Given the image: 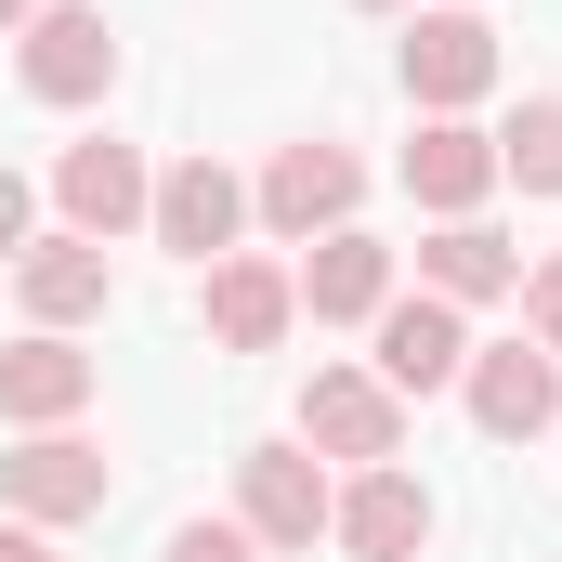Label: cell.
Masks as SVG:
<instances>
[{
  "instance_id": "1",
  "label": "cell",
  "mask_w": 562,
  "mask_h": 562,
  "mask_svg": "<svg viewBox=\"0 0 562 562\" xmlns=\"http://www.w3.org/2000/svg\"><path fill=\"white\" fill-rule=\"evenodd\" d=\"M13 66H26V92H40V105H92V92L119 79V40H105V13H92V0H40V13L13 26Z\"/></svg>"
},
{
  "instance_id": "2",
  "label": "cell",
  "mask_w": 562,
  "mask_h": 562,
  "mask_svg": "<svg viewBox=\"0 0 562 562\" xmlns=\"http://www.w3.org/2000/svg\"><path fill=\"white\" fill-rule=\"evenodd\" d=\"M105 497H119V471H105L79 431H26V445L0 458V510H13V524H92Z\"/></svg>"
},
{
  "instance_id": "3",
  "label": "cell",
  "mask_w": 562,
  "mask_h": 562,
  "mask_svg": "<svg viewBox=\"0 0 562 562\" xmlns=\"http://www.w3.org/2000/svg\"><path fill=\"white\" fill-rule=\"evenodd\" d=\"M301 431H314L327 458L380 471V458L406 445V393H393L380 367H314V380H301Z\"/></svg>"
},
{
  "instance_id": "4",
  "label": "cell",
  "mask_w": 562,
  "mask_h": 562,
  "mask_svg": "<svg viewBox=\"0 0 562 562\" xmlns=\"http://www.w3.org/2000/svg\"><path fill=\"white\" fill-rule=\"evenodd\" d=\"M353 196H367L353 144H276V170L249 183V210H262L276 236H340V223H353Z\"/></svg>"
},
{
  "instance_id": "5",
  "label": "cell",
  "mask_w": 562,
  "mask_h": 562,
  "mask_svg": "<svg viewBox=\"0 0 562 562\" xmlns=\"http://www.w3.org/2000/svg\"><path fill=\"white\" fill-rule=\"evenodd\" d=\"M327 510H340V497H327V471H314L301 445H249V458H236V524H249L262 550H314Z\"/></svg>"
},
{
  "instance_id": "6",
  "label": "cell",
  "mask_w": 562,
  "mask_h": 562,
  "mask_svg": "<svg viewBox=\"0 0 562 562\" xmlns=\"http://www.w3.org/2000/svg\"><path fill=\"white\" fill-rule=\"evenodd\" d=\"M53 196H66V236H92V249H105V236H132L144 210H157V170H144L132 144H66V157H53Z\"/></svg>"
},
{
  "instance_id": "7",
  "label": "cell",
  "mask_w": 562,
  "mask_h": 562,
  "mask_svg": "<svg viewBox=\"0 0 562 562\" xmlns=\"http://www.w3.org/2000/svg\"><path fill=\"white\" fill-rule=\"evenodd\" d=\"M236 223H249V183H236L223 157H183V170H157V210H144V236H157V249H183V262H223V249H236Z\"/></svg>"
},
{
  "instance_id": "8",
  "label": "cell",
  "mask_w": 562,
  "mask_h": 562,
  "mask_svg": "<svg viewBox=\"0 0 562 562\" xmlns=\"http://www.w3.org/2000/svg\"><path fill=\"white\" fill-rule=\"evenodd\" d=\"M406 92H419L431 119H458V105H484L497 92V26L484 13H419V40H406Z\"/></svg>"
},
{
  "instance_id": "9",
  "label": "cell",
  "mask_w": 562,
  "mask_h": 562,
  "mask_svg": "<svg viewBox=\"0 0 562 562\" xmlns=\"http://www.w3.org/2000/svg\"><path fill=\"white\" fill-rule=\"evenodd\" d=\"M458 393H471V419L497 431V445H524V431L562 419V367L537 353V340H484V353L458 367Z\"/></svg>"
},
{
  "instance_id": "10",
  "label": "cell",
  "mask_w": 562,
  "mask_h": 562,
  "mask_svg": "<svg viewBox=\"0 0 562 562\" xmlns=\"http://www.w3.org/2000/svg\"><path fill=\"white\" fill-rule=\"evenodd\" d=\"M288 327H301V276L262 262V249H223L210 262V340L223 353H276Z\"/></svg>"
},
{
  "instance_id": "11",
  "label": "cell",
  "mask_w": 562,
  "mask_h": 562,
  "mask_svg": "<svg viewBox=\"0 0 562 562\" xmlns=\"http://www.w3.org/2000/svg\"><path fill=\"white\" fill-rule=\"evenodd\" d=\"M79 406H92V353H79L66 327H40V340L0 353V419L13 431H66Z\"/></svg>"
},
{
  "instance_id": "12",
  "label": "cell",
  "mask_w": 562,
  "mask_h": 562,
  "mask_svg": "<svg viewBox=\"0 0 562 562\" xmlns=\"http://www.w3.org/2000/svg\"><path fill=\"white\" fill-rule=\"evenodd\" d=\"M327 537H340L353 562H406V550L431 537V484H406L393 458H380V471H353V484H340V510H327Z\"/></svg>"
},
{
  "instance_id": "13",
  "label": "cell",
  "mask_w": 562,
  "mask_h": 562,
  "mask_svg": "<svg viewBox=\"0 0 562 562\" xmlns=\"http://www.w3.org/2000/svg\"><path fill=\"white\" fill-rule=\"evenodd\" d=\"M406 196L445 210V223H471V210L497 196V132H471V119H419V144H406Z\"/></svg>"
},
{
  "instance_id": "14",
  "label": "cell",
  "mask_w": 562,
  "mask_h": 562,
  "mask_svg": "<svg viewBox=\"0 0 562 562\" xmlns=\"http://www.w3.org/2000/svg\"><path fill=\"white\" fill-rule=\"evenodd\" d=\"M458 367H471V327H458V301H380V380H393V393H445V380H458Z\"/></svg>"
},
{
  "instance_id": "15",
  "label": "cell",
  "mask_w": 562,
  "mask_h": 562,
  "mask_svg": "<svg viewBox=\"0 0 562 562\" xmlns=\"http://www.w3.org/2000/svg\"><path fill=\"white\" fill-rule=\"evenodd\" d=\"M301 301H314V327H380V301H393V249L380 236H314V262H301Z\"/></svg>"
},
{
  "instance_id": "16",
  "label": "cell",
  "mask_w": 562,
  "mask_h": 562,
  "mask_svg": "<svg viewBox=\"0 0 562 562\" xmlns=\"http://www.w3.org/2000/svg\"><path fill=\"white\" fill-rule=\"evenodd\" d=\"M13 288H26V314H40V327H92V314L119 301V276H105V249H92V236H26Z\"/></svg>"
},
{
  "instance_id": "17",
  "label": "cell",
  "mask_w": 562,
  "mask_h": 562,
  "mask_svg": "<svg viewBox=\"0 0 562 562\" xmlns=\"http://www.w3.org/2000/svg\"><path fill=\"white\" fill-rule=\"evenodd\" d=\"M419 288L458 301V314H471V301H510V288H524V249L484 236V223H431V236H419Z\"/></svg>"
},
{
  "instance_id": "18",
  "label": "cell",
  "mask_w": 562,
  "mask_h": 562,
  "mask_svg": "<svg viewBox=\"0 0 562 562\" xmlns=\"http://www.w3.org/2000/svg\"><path fill=\"white\" fill-rule=\"evenodd\" d=\"M497 183H524V196H562V92H537V105L497 132Z\"/></svg>"
},
{
  "instance_id": "19",
  "label": "cell",
  "mask_w": 562,
  "mask_h": 562,
  "mask_svg": "<svg viewBox=\"0 0 562 562\" xmlns=\"http://www.w3.org/2000/svg\"><path fill=\"white\" fill-rule=\"evenodd\" d=\"M524 340H537V353H562V249L524 276Z\"/></svg>"
},
{
  "instance_id": "20",
  "label": "cell",
  "mask_w": 562,
  "mask_h": 562,
  "mask_svg": "<svg viewBox=\"0 0 562 562\" xmlns=\"http://www.w3.org/2000/svg\"><path fill=\"white\" fill-rule=\"evenodd\" d=\"M170 562H262V537H249V524H183Z\"/></svg>"
},
{
  "instance_id": "21",
  "label": "cell",
  "mask_w": 562,
  "mask_h": 562,
  "mask_svg": "<svg viewBox=\"0 0 562 562\" xmlns=\"http://www.w3.org/2000/svg\"><path fill=\"white\" fill-rule=\"evenodd\" d=\"M0 262H26V170H0Z\"/></svg>"
},
{
  "instance_id": "22",
  "label": "cell",
  "mask_w": 562,
  "mask_h": 562,
  "mask_svg": "<svg viewBox=\"0 0 562 562\" xmlns=\"http://www.w3.org/2000/svg\"><path fill=\"white\" fill-rule=\"evenodd\" d=\"M0 562H53V537L40 524H0Z\"/></svg>"
},
{
  "instance_id": "23",
  "label": "cell",
  "mask_w": 562,
  "mask_h": 562,
  "mask_svg": "<svg viewBox=\"0 0 562 562\" xmlns=\"http://www.w3.org/2000/svg\"><path fill=\"white\" fill-rule=\"evenodd\" d=\"M26 13H40V0H0V40H13V26H26Z\"/></svg>"
},
{
  "instance_id": "24",
  "label": "cell",
  "mask_w": 562,
  "mask_h": 562,
  "mask_svg": "<svg viewBox=\"0 0 562 562\" xmlns=\"http://www.w3.org/2000/svg\"><path fill=\"white\" fill-rule=\"evenodd\" d=\"M367 13H406V0H367Z\"/></svg>"
},
{
  "instance_id": "25",
  "label": "cell",
  "mask_w": 562,
  "mask_h": 562,
  "mask_svg": "<svg viewBox=\"0 0 562 562\" xmlns=\"http://www.w3.org/2000/svg\"><path fill=\"white\" fill-rule=\"evenodd\" d=\"M458 13H471V0H458Z\"/></svg>"
}]
</instances>
